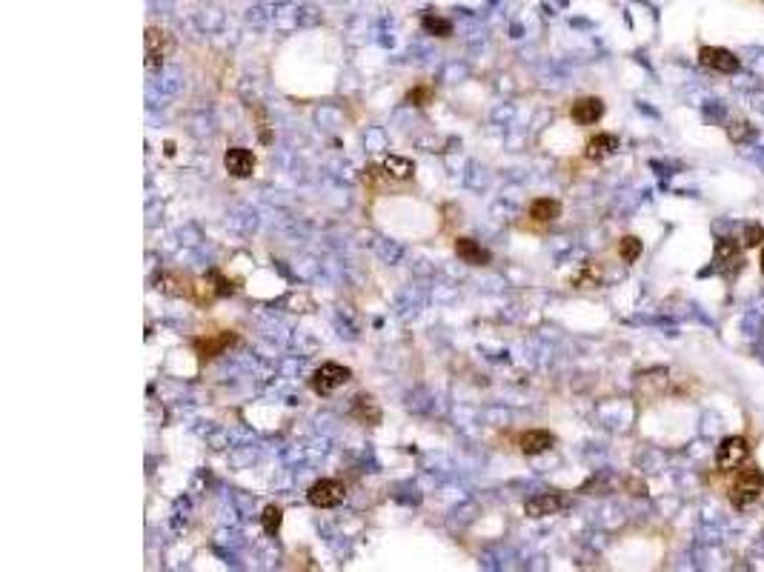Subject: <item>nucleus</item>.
Here are the masks:
<instances>
[{"mask_svg":"<svg viewBox=\"0 0 764 572\" xmlns=\"http://www.w3.org/2000/svg\"><path fill=\"white\" fill-rule=\"evenodd\" d=\"M235 340V335H229V332H224V335H218V338H207V340H195V346H198V352H201V358H212V355H218L224 346H229Z\"/></svg>","mask_w":764,"mask_h":572,"instance_id":"nucleus-17","label":"nucleus"},{"mask_svg":"<svg viewBox=\"0 0 764 572\" xmlns=\"http://www.w3.org/2000/svg\"><path fill=\"white\" fill-rule=\"evenodd\" d=\"M424 29L433 32V35H438V38H450L453 35V24L444 21V18H433V15L424 18Z\"/></svg>","mask_w":764,"mask_h":572,"instance_id":"nucleus-19","label":"nucleus"},{"mask_svg":"<svg viewBox=\"0 0 764 572\" xmlns=\"http://www.w3.org/2000/svg\"><path fill=\"white\" fill-rule=\"evenodd\" d=\"M281 521H284V512H281L278 506H267L264 515H261V524H264V529H267L269 535H275V532L281 529Z\"/></svg>","mask_w":764,"mask_h":572,"instance_id":"nucleus-20","label":"nucleus"},{"mask_svg":"<svg viewBox=\"0 0 764 572\" xmlns=\"http://www.w3.org/2000/svg\"><path fill=\"white\" fill-rule=\"evenodd\" d=\"M384 169H387V175H390V177H396V180H407V177L415 172V163H413V160H407V157L390 155V157L384 160Z\"/></svg>","mask_w":764,"mask_h":572,"instance_id":"nucleus-16","label":"nucleus"},{"mask_svg":"<svg viewBox=\"0 0 764 572\" xmlns=\"http://www.w3.org/2000/svg\"><path fill=\"white\" fill-rule=\"evenodd\" d=\"M172 35L166 29H158V26H149L146 29V69H158L163 66V61L169 58L172 52Z\"/></svg>","mask_w":764,"mask_h":572,"instance_id":"nucleus-3","label":"nucleus"},{"mask_svg":"<svg viewBox=\"0 0 764 572\" xmlns=\"http://www.w3.org/2000/svg\"><path fill=\"white\" fill-rule=\"evenodd\" d=\"M758 266H761V272H764V249H761V261H758Z\"/></svg>","mask_w":764,"mask_h":572,"instance_id":"nucleus-24","label":"nucleus"},{"mask_svg":"<svg viewBox=\"0 0 764 572\" xmlns=\"http://www.w3.org/2000/svg\"><path fill=\"white\" fill-rule=\"evenodd\" d=\"M352 415H355L358 421H363V424H378V421H381V410L372 404L369 395H358V398H355Z\"/></svg>","mask_w":764,"mask_h":572,"instance_id":"nucleus-15","label":"nucleus"},{"mask_svg":"<svg viewBox=\"0 0 764 572\" xmlns=\"http://www.w3.org/2000/svg\"><path fill=\"white\" fill-rule=\"evenodd\" d=\"M698 61H701L707 69H713V72H724V75H733V72L738 69V58H735L733 52H727V49H721V46H704V49L698 52Z\"/></svg>","mask_w":764,"mask_h":572,"instance_id":"nucleus-6","label":"nucleus"},{"mask_svg":"<svg viewBox=\"0 0 764 572\" xmlns=\"http://www.w3.org/2000/svg\"><path fill=\"white\" fill-rule=\"evenodd\" d=\"M552 444H555V438H552V432H547V430H530V432L521 435V452H524V455H541V452H547Z\"/></svg>","mask_w":764,"mask_h":572,"instance_id":"nucleus-12","label":"nucleus"},{"mask_svg":"<svg viewBox=\"0 0 764 572\" xmlns=\"http://www.w3.org/2000/svg\"><path fill=\"white\" fill-rule=\"evenodd\" d=\"M716 266L721 272H733V269H741V252H738V244L733 238H721L716 241Z\"/></svg>","mask_w":764,"mask_h":572,"instance_id":"nucleus-9","label":"nucleus"},{"mask_svg":"<svg viewBox=\"0 0 764 572\" xmlns=\"http://www.w3.org/2000/svg\"><path fill=\"white\" fill-rule=\"evenodd\" d=\"M224 166H227V172L232 177H252V172H255V155L249 149H244V146H232L224 155Z\"/></svg>","mask_w":764,"mask_h":572,"instance_id":"nucleus-7","label":"nucleus"},{"mask_svg":"<svg viewBox=\"0 0 764 572\" xmlns=\"http://www.w3.org/2000/svg\"><path fill=\"white\" fill-rule=\"evenodd\" d=\"M619 255H621V261H624V264L639 261V255H641V241H639L636 235L621 238V244H619Z\"/></svg>","mask_w":764,"mask_h":572,"instance_id":"nucleus-18","label":"nucleus"},{"mask_svg":"<svg viewBox=\"0 0 764 572\" xmlns=\"http://www.w3.org/2000/svg\"><path fill=\"white\" fill-rule=\"evenodd\" d=\"M455 255L464 261V264H473V266H484V264H490V252L481 246V244H475L473 238H458L455 241Z\"/></svg>","mask_w":764,"mask_h":572,"instance_id":"nucleus-11","label":"nucleus"},{"mask_svg":"<svg viewBox=\"0 0 764 572\" xmlns=\"http://www.w3.org/2000/svg\"><path fill=\"white\" fill-rule=\"evenodd\" d=\"M764 241V229L758 227V224H750L747 229H744V246H758Z\"/></svg>","mask_w":764,"mask_h":572,"instance_id":"nucleus-23","label":"nucleus"},{"mask_svg":"<svg viewBox=\"0 0 764 572\" xmlns=\"http://www.w3.org/2000/svg\"><path fill=\"white\" fill-rule=\"evenodd\" d=\"M430 98H433V89H430V86H418V89H413V92L407 95V100H410L413 106H424V103H430Z\"/></svg>","mask_w":764,"mask_h":572,"instance_id":"nucleus-22","label":"nucleus"},{"mask_svg":"<svg viewBox=\"0 0 764 572\" xmlns=\"http://www.w3.org/2000/svg\"><path fill=\"white\" fill-rule=\"evenodd\" d=\"M604 115V103L599 98H579L572 103V120L582 123V126H590L596 120H602Z\"/></svg>","mask_w":764,"mask_h":572,"instance_id":"nucleus-10","label":"nucleus"},{"mask_svg":"<svg viewBox=\"0 0 764 572\" xmlns=\"http://www.w3.org/2000/svg\"><path fill=\"white\" fill-rule=\"evenodd\" d=\"M747 455H750L747 441L738 438V435H733V438H724V441H721L718 455H716V464H718V469L733 472V469H738V467L747 461Z\"/></svg>","mask_w":764,"mask_h":572,"instance_id":"nucleus-5","label":"nucleus"},{"mask_svg":"<svg viewBox=\"0 0 764 572\" xmlns=\"http://www.w3.org/2000/svg\"><path fill=\"white\" fill-rule=\"evenodd\" d=\"M349 378H352V372H349L346 366H341V363H324V366L312 375V390H315L318 395H329L332 390L344 387Z\"/></svg>","mask_w":764,"mask_h":572,"instance_id":"nucleus-4","label":"nucleus"},{"mask_svg":"<svg viewBox=\"0 0 764 572\" xmlns=\"http://www.w3.org/2000/svg\"><path fill=\"white\" fill-rule=\"evenodd\" d=\"M344 498H346V489H344V484L335 481V478H321V481L312 484L309 492H306V501H309L312 506H321V509H332V506H338Z\"/></svg>","mask_w":764,"mask_h":572,"instance_id":"nucleus-2","label":"nucleus"},{"mask_svg":"<svg viewBox=\"0 0 764 572\" xmlns=\"http://www.w3.org/2000/svg\"><path fill=\"white\" fill-rule=\"evenodd\" d=\"M764 489V475L758 469H741L730 487V501L733 506H750Z\"/></svg>","mask_w":764,"mask_h":572,"instance_id":"nucleus-1","label":"nucleus"},{"mask_svg":"<svg viewBox=\"0 0 764 572\" xmlns=\"http://www.w3.org/2000/svg\"><path fill=\"white\" fill-rule=\"evenodd\" d=\"M727 132H730V137H733V140H738V143L753 137V126H750L747 120H735V123H730V129H727Z\"/></svg>","mask_w":764,"mask_h":572,"instance_id":"nucleus-21","label":"nucleus"},{"mask_svg":"<svg viewBox=\"0 0 764 572\" xmlns=\"http://www.w3.org/2000/svg\"><path fill=\"white\" fill-rule=\"evenodd\" d=\"M561 215V204L558 201H549V198H538L530 204V218L538 221V224H547V221H555Z\"/></svg>","mask_w":764,"mask_h":572,"instance_id":"nucleus-14","label":"nucleus"},{"mask_svg":"<svg viewBox=\"0 0 764 572\" xmlns=\"http://www.w3.org/2000/svg\"><path fill=\"white\" fill-rule=\"evenodd\" d=\"M567 506V498L564 495H555V492H547V495H535L524 504V512L530 518H547V515H555L558 509Z\"/></svg>","mask_w":764,"mask_h":572,"instance_id":"nucleus-8","label":"nucleus"},{"mask_svg":"<svg viewBox=\"0 0 764 572\" xmlns=\"http://www.w3.org/2000/svg\"><path fill=\"white\" fill-rule=\"evenodd\" d=\"M616 149H619V137H616V135L602 132V135H596V137H590V140H587L584 155H587L590 160H604V157H610Z\"/></svg>","mask_w":764,"mask_h":572,"instance_id":"nucleus-13","label":"nucleus"}]
</instances>
